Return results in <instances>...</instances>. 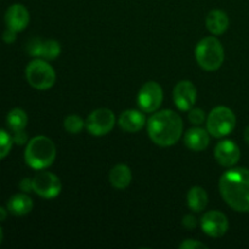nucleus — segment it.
<instances>
[{
  "mask_svg": "<svg viewBox=\"0 0 249 249\" xmlns=\"http://www.w3.org/2000/svg\"><path fill=\"white\" fill-rule=\"evenodd\" d=\"M219 191L224 201L240 213H249V169L232 168L219 180Z\"/></svg>",
  "mask_w": 249,
  "mask_h": 249,
  "instance_id": "1",
  "label": "nucleus"
},
{
  "mask_svg": "<svg viewBox=\"0 0 249 249\" xmlns=\"http://www.w3.org/2000/svg\"><path fill=\"white\" fill-rule=\"evenodd\" d=\"M147 133L151 140L160 147H170L181 139L184 131L182 119L172 109L156 111L147 121Z\"/></svg>",
  "mask_w": 249,
  "mask_h": 249,
  "instance_id": "2",
  "label": "nucleus"
},
{
  "mask_svg": "<svg viewBox=\"0 0 249 249\" xmlns=\"http://www.w3.org/2000/svg\"><path fill=\"white\" fill-rule=\"evenodd\" d=\"M56 155L57 150L53 141L48 136L39 135L27 142L24 160L32 169L44 170L55 162Z\"/></svg>",
  "mask_w": 249,
  "mask_h": 249,
  "instance_id": "3",
  "label": "nucleus"
},
{
  "mask_svg": "<svg viewBox=\"0 0 249 249\" xmlns=\"http://www.w3.org/2000/svg\"><path fill=\"white\" fill-rule=\"evenodd\" d=\"M195 56L199 67L208 72H213L223 66L225 51L219 39L215 36H207L197 44Z\"/></svg>",
  "mask_w": 249,
  "mask_h": 249,
  "instance_id": "4",
  "label": "nucleus"
},
{
  "mask_svg": "<svg viewBox=\"0 0 249 249\" xmlns=\"http://www.w3.org/2000/svg\"><path fill=\"white\" fill-rule=\"evenodd\" d=\"M26 79L36 90H48L56 83V72L44 58L31 61L26 68Z\"/></svg>",
  "mask_w": 249,
  "mask_h": 249,
  "instance_id": "5",
  "label": "nucleus"
},
{
  "mask_svg": "<svg viewBox=\"0 0 249 249\" xmlns=\"http://www.w3.org/2000/svg\"><path fill=\"white\" fill-rule=\"evenodd\" d=\"M236 126V116L226 106H218L211 111L207 117V130L216 139L228 136Z\"/></svg>",
  "mask_w": 249,
  "mask_h": 249,
  "instance_id": "6",
  "label": "nucleus"
},
{
  "mask_svg": "<svg viewBox=\"0 0 249 249\" xmlns=\"http://www.w3.org/2000/svg\"><path fill=\"white\" fill-rule=\"evenodd\" d=\"M116 125V116L108 108H97L88 116L85 128L92 136H105Z\"/></svg>",
  "mask_w": 249,
  "mask_h": 249,
  "instance_id": "7",
  "label": "nucleus"
},
{
  "mask_svg": "<svg viewBox=\"0 0 249 249\" xmlns=\"http://www.w3.org/2000/svg\"><path fill=\"white\" fill-rule=\"evenodd\" d=\"M33 191L41 198L51 199L57 197L62 190V184L57 175L51 172H39L32 179Z\"/></svg>",
  "mask_w": 249,
  "mask_h": 249,
  "instance_id": "8",
  "label": "nucleus"
},
{
  "mask_svg": "<svg viewBox=\"0 0 249 249\" xmlns=\"http://www.w3.org/2000/svg\"><path fill=\"white\" fill-rule=\"evenodd\" d=\"M163 102V89L157 82H147L138 94V105L145 113L158 111Z\"/></svg>",
  "mask_w": 249,
  "mask_h": 249,
  "instance_id": "9",
  "label": "nucleus"
},
{
  "mask_svg": "<svg viewBox=\"0 0 249 249\" xmlns=\"http://www.w3.org/2000/svg\"><path fill=\"white\" fill-rule=\"evenodd\" d=\"M202 231L207 236L219 238L229 230V220L224 213L219 211H209L203 214L201 219Z\"/></svg>",
  "mask_w": 249,
  "mask_h": 249,
  "instance_id": "10",
  "label": "nucleus"
},
{
  "mask_svg": "<svg viewBox=\"0 0 249 249\" xmlns=\"http://www.w3.org/2000/svg\"><path fill=\"white\" fill-rule=\"evenodd\" d=\"M173 100L180 111L189 112L197 100V89L190 80H180L173 90Z\"/></svg>",
  "mask_w": 249,
  "mask_h": 249,
  "instance_id": "11",
  "label": "nucleus"
},
{
  "mask_svg": "<svg viewBox=\"0 0 249 249\" xmlns=\"http://www.w3.org/2000/svg\"><path fill=\"white\" fill-rule=\"evenodd\" d=\"M214 156L216 162L223 167H233L240 160V147L232 140H221L220 142L216 143Z\"/></svg>",
  "mask_w": 249,
  "mask_h": 249,
  "instance_id": "12",
  "label": "nucleus"
},
{
  "mask_svg": "<svg viewBox=\"0 0 249 249\" xmlns=\"http://www.w3.org/2000/svg\"><path fill=\"white\" fill-rule=\"evenodd\" d=\"M4 18L6 28L15 32H22L27 28L29 23V12L24 5L14 4L6 10Z\"/></svg>",
  "mask_w": 249,
  "mask_h": 249,
  "instance_id": "13",
  "label": "nucleus"
},
{
  "mask_svg": "<svg viewBox=\"0 0 249 249\" xmlns=\"http://www.w3.org/2000/svg\"><path fill=\"white\" fill-rule=\"evenodd\" d=\"M184 142L187 148L195 152L204 151L211 142V134L207 129L199 128L198 125L189 129L184 135Z\"/></svg>",
  "mask_w": 249,
  "mask_h": 249,
  "instance_id": "14",
  "label": "nucleus"
},
{
  "mask_svg": "<svg viewBox=\"0 0 249 249\" xmlns=\"http://www.w3.org/2000/svg\"><path fill=\"white\" fill-rule=\"evenodd\" d=\"M118 124L126 133H138L147 124L143 111L126 109L122 112L118 118Z\"/></svg>",
  "mask_w": 249,
  "mask_h": 249,
  "instance_id": "15",
  "label": "nucleus"
},
{
  "mask_svg": "<svg viewBox=\"0 0 249 249\" xmlns=\"http://www.w3.org/2000/svg\"><path fill=\"white\" fill-rule=\"evenodd\" d=\"M230 24L228 14L223 10H212L206 18L207 29L211 32L213 36H220L225 33Z\"/></svg>",
  "mask_w": 249,
  "mask_h": 249,
  "instance_id": "16",
  "label": "nucleus"
},
{
  "mask_svg": "<svg viewBox=\"0 0 249 249\" xmlns=\"http://www.w3.org/2000/svg\"><path fill=\"white\" fill-rule=\"evenodd\" d=\"M32 209H33V201L26 192L14 195L7 201V211L15 216L27 215L31 213Z\"/></svg>",
  "mask_w": 249,
  "mask_h": 249,
  "instance_id": "17",
  "label": "nucleus"
},
{
  "mask_svg": "<svg viewBox=\"0 0 249 249\" xmlns=\"http://www.w3.org/2000/svg\"><path fill=\"white\" fill-rule=\"evenodd\" d=\"M109 182L114 189L124 190L130 185L133 180V173L126 164H117L109 172Z\"/></svg>",
  "mask_w": 249,
  "mask_h": 249,
  "instance_id": "18",
  "label": "nucleus"
},
{
  "mask_svg": "<svg viewBox=\"0 0 249 249\" xmlns=\"http://www.w3.org/2000/svg\"><path fill=\"white\" fill-rule=\"evenodd\" d=\"M187 204L190 209L196 213L204 211L208 204V195L206 190L201 186L191 187L187 194Z\"/></svg>",
  "mask_w": 249,
  "mask_h": 249,
  "instance_id": "19",
  "label": "nucleus"
},
{
  "mask_svg": "<svg viewBox=\"0 0 249 249\" xmlns=\"http://www.w3.org/2000/svg\"><path fill=\"white\" fill-rule=\"evenodd\" d=\"M6 124L12 133L24 130L28 124V116L22 108H12L6 116Z\"/></svg>",
  "mask_w": 249,
  "mask_h": 249,
  "instance_id": "20",
  "label": "nucleus"
},
{
  "mask_svg": "<svg viewBox=\"0 0 249 249\" xmlns=\"http://www.w3.org/2000/svg\"><path fill=\"white\" fill-rule=\"evenodd\" d=\"M61 55V45L58 41L49 39V40H43L41 44V53L40 58L46 61H53Z\"/></svg>",
  "mask_w": 249,
  "mask_h": 249,
  "instance_id": "21",
  "label": "nucleus"
},
{
  "mask_svg": "<svg viewBox=\"0 0 249 249\" xmlns=\"http://www.w3.org/2000/svg\"><path fill=\"white\" fill-rule=\"evenodd\" d=\"M65 130L70 134H79L84 129L85 121L78 114H70L63 121Z\"/></svg>",
  "mask_w": 249,
  "mask_h": 249,
  "instance_id": "22",
  "label": "nucleus"
},
{
  "mask_svg": "<svg viewBox=\"0 0 249 249\" xmlns=\"http://www.w3.org/2000/svg\"><path fill=\"white\" fill-rule=\"evenodd\" d=\"M14 145V139L4 129H0V160H4L11 151Z\"/></svg>",
  "mask_w": 249,
  "mask_h": 249,
  "instance_id": "23",
  "label": "nucleus"
},
{
  "mask_svg": "<svg viewBox=\"0 0 249 249\" xmlns=\"http://www.w3.org/2000/svg\"><path fill=\"white\" fill-rule=\"evenodd\" d=\"M189 121L191 122L194 125H201L206 121V113L203 109L201 108H194L192 107L189 111Z\"/></svg>",
  "mask_w": 249,
  "mask_h": 249,
  "instance_id": "24",
  "label": "nucleus"
},
{
  "mask_svg": "<svg viewBox=\"0 0 249 249\" xmlns=\"http://www.w3.org/2000/svg\"><path fill=\"white\" fill-rule=\"evenodd\" d=\"M41 44H43V40L39 38L32 39L31 41L27 45V51L31 56L36 58H40V53H41Z\"/></svg>",
  "mask_w": 249,
  "mask_h": 249,
  "instance_id": "25",
  "label": "nucleus"
},
{
  "mask_svg": "<svg viewBox=\"0 0 249 249\" xmlns=\"http://www.w3.org/2000/svg\"><path fill=\"white\" fill-rule=\"evenodd\" d=\"M179 247L180 249H207L208 246L204 245L203 242H199V241L197 240H191V238H189V240L182 241V242L180 243Z\"/></svg>",
  "mask_w": 249,
  "mask_h": 249,
  "instance_id": "26",
  "label": "nucleus"
},
{
  "mask_svg": "<svg viewBox=\"0 0 249 249\" xmlns=\"http://www.w3.org/2000/svg\"><path fill=\"white\" fill-rule=\"evenodd\" d=\"M12 139H14V143H16V145H26L27 142H28V135H27V133L24 130H19V131H16V133H14V136H12Z\"/></svg>",
  "mask_w": 249,
  "mask_h": 249,
  "instance_id": "27",
  "label": "nucleus"
},
{
  "mask_svg": "<svg viewBox=\"0 0 249 249\" xmlns=\"http://www.w3.org/2000/svg\"><path fill=\"white\" fill-rule=\"evenodd\" d=\"M182 225L187 230H192V229H195L197 226V219L192 214H187V215H185L182 218Z\"/></svg>",
  "mask_w": 249,
  "mask_h": 249,
  "instance_id": "28",
  "label": "nucleus"
},
{
  "mask_svg": "<svg viewBox=\"0 0 249 249\" xmlns=\"http://www.w3.org/2000/svg\"><path fill=\"white\" fill-rule=\"evenodd\" d=\"M16 33L17 32L12 31V29L6 28V31L2 33V40L6 44H12L15 40H16Z\"/></svg>",
  "mask_w": 249,
  "mask_h": 249,
  "instance_id": "29",
  "label": "nucleus"
},
{
  "mask_svg": "<svg viewBox=\"0 0 249 249\" xmlns=\"http://www.w3.org/2000/svg\"><path fill=\"white\" fill-rule=\"evenodd\" d=\"M19 189H21L22 192H31L33 191V184H32V179H28V178H24V179L21 180L19 182Z\"/></svg>",
  "mask_w": 249,
  "mask_h": 249,
  "instance_id": "30",
  "label": "nucleus"
},
{
  "mask_svg": "<svg viewBox=\"0 0 249 249\" xmlns=\"http://www.w3.org/2000/svg\"><path fill=\"white\" fill-rule=\"evenodd\" d=\"M7 209H5L4 207H0V223H1V221H4L5 219L7 218Z\"/></svg>",
  "mask_w": 249,
  "mask_h": 249,
  "instance_id": "31",
  "label": "nucleus"
},
{
  "mask_svg": "<svg viewBox=\"0 0 249 249\" xmlns=\"http://www.w3.org/2000/svg\"><path fill=\"white\" fill-rule=\"evenodd\" d=\"M245 140H246V142L249 145V125L246 128V130H245Z\"/></svg>",
  "mask_w": 249,
  "mask_h": 249,
  "instance_id": "32",
  "label": "nucleus"
},
{
  "mask_svg": "<svg viewBox=\"0 0 249 249\" xmlns=\"http://www.w3.org/2000/svg\"><path fill=\"white\" fill-rule=\"evenodd\" d=\"M2 238H4V233H2V230H1V228H0V243L2 242Z\"/></svg>",
  "mask_w": 249,
  "mask_h": 249,
  "instance_id": "33",
  "label": "nucleus"
}]
</instances>
